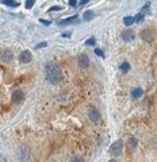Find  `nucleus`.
Here are the masks:
<instances>
[{"label": "nucleus", "mask_w": 157, "mask_h": 162, "mask_svg": "<svg viewBox=\"0 0 157 162\" xmlns=\"http://www.w3.org/2000/svg\"><path fill=\"white\" fill-rule=\"evenodd\" d=\"M134 37H136V34H134V31H133V30H130V28L123 30L122 34H121V38H122L125 42H130V41H133V39H134Z\"/></svg>", "instance_id": "5"}, {"label": "nucleus", "mask_w": 157, "mask_h": 162, "mask_svg": "<svg viewBox=\"0 0 157 162\" xmlns=\"http://www.w3.org/2000/svg\"><path fill=\"white\" fill-rule=\"evenodd\" d=\"M77 61H79V66H80L81 69H87V68L90 66V57L85 53L80 54L79 58H77Z\"/></svg>", "instance_id": "3"}, {"label": "nucleus", "mask_w": 157, "mask_h": 162, "mask_svg": "<svg viewBox=\"0 0 157 162\" xmlns=\"http://www.w3.org/2000/svg\"><path fill=\"white\" fill-rule=\"evenodd\" d=\"M48 46V42H41L38 45H35V49H42V47H46Z\"/></svg>", "instance_id": "22"}, {"label": "nucleus", "mask_w": 157, "mask_h": 162, "mask_svg": "<svg viewBox=\"0 0 157 162\" xmlns=\"http://www.w3.org/2000/svg\"><path fill=\"white\" fill-rule=\"evenodd\" d=\"M19 60H21V62H23V63H28L30 61L33 60V56H31V53H30L28 50H25V51H22V53H21Z\"/></svg>", "instance_id": "7"}, {"label": "nucleus", "mask_w": 157, "mask_h": 162, "mask_svg": "<svg viewBox=\"0 0 157 162\" xmlns=\"http://www.w3.org/2000/svg\"><path fill=\"white\" fill-rule=\"evenodd\" d=\"M12 58H14V54H12V51H11L10 49L3 50V53H1V60L6 61V62H10Z\"/></svg>", "instance_id": "9"}, {"label": "nucleus", "mask_w": 157, "mask_h": 162, "mask_svg": "<svg viewBox=\"0 0 157 162\" xmlns=\"http://www.w3.org/2000/svg\"><path fill=\"white\" fill-rule=\"evenodd\" d=\"M141 38L145 39L146 42H150V41H152V38H153V31H152L150 28H146V30H144V31L141 32Z\"/></svg>", "instance_id": "8"}, {"label": "nucleus", "mask_w": 157, "mask_h": 162, "mask_svg": "<svg viewBox=\"0 0 157 162\" xmlns=\"http://www.w3.org/2000/svg\"><path fill=\"white\" fill-rule=\"evenodd\" d=\"M42 23V25H45V26H50V23H52V22L50 20H45V19H41V20H39Z\"/></svg>", "instance_id": "23"}, {"label": "nucleus", "mask_w": 157, "mask_h": 162, "mask_svg": "<svg viewBox=\"0 0 157 162\" xmlns=\"http://www.w3.org/2000/svg\"><path fill=\"white\" fill-rule=\"evenodd\" d=\"M25 100V92L21 91V89H18L12 93V101L16 103V104H21L22 101Z\"/></svg>", "instance_id": "6"}, {"label": "nucleus", "mask_w": 157, "mask_h": 162, "mask_svg": "<svg viewBox=\"0 0 157 162\" xmlns=\"http://www.w3.org/2000/svg\"><path fill=\"white\" fill-rule=\"evenodd\" d=\"M108 162H117V161H115V159H111V161H108Z\"/></svg>", "instance_id": "28"}, {"label": "nucleus", "mask_w": 157, "mask_h": 162, "mask_svg": "<svg viewBox=\"0 0 157 162\" xmlns=\"http://www.w3.org/2000/svg\"><path fill=\"white\" fill-rule=\"evenodd\" d=\"M70 162H84V158L80 157V155H75L73 158L70 159Z\"/></svg>", "instance_id": "18"}, {"label": "nucleus", "mask_w": 157, "mask_h": 162, "mask_svg": "<svg viewBox=\"0 0 157 162\" xmlns=\"http://www.w3.org/2000/svg\"><path fill=\"white\" fill-rule=\"evenodd\" d=\"M94 18V12H92V11H85V12H84V19H85V20H90V19H92Z\"/></svg>", "instance_id": "16"}, {"label": "nucleus", "mask_w": 157, "mask_h": 162, "mask_svg": "<svg viewBox=\"0 0 157 162\" xmlns=\"http://www.w3.org/2000/svg\"><path fill=\"white\" fill-rule=\"evenodd\" d=\"M119 69L123 72V73H127V72L130 70V63L129 62H123L121 66H119Z\"/></svg>", "instance_id": "14"}, {"label": "nucleus", "mask_w": 157, "mask_h": 162, "mask_svg": "<svg viewBox=\"0 0 157 162\" xmlns=\"http://www.w3.org/2000/svg\"><path fill=\"white\" fill-rule=\"evenodd\" d=\"M144 93V91L141 88H136V89H133L131 91V97L133 99H138V97H141Z\"/></svg>", "instance_id": "11"}, {"label": "nucleus", "mask_w": 157, "mask_h": 162, "mask_svg": "<svg viewBox=\"0 0 157 162\" xmlns=\"http://www.w3.org/2000/svg\"><path fill=\"white\" fill-rule=\"evenodd\" d=\"M85 3H88V0H81V4H85Z\"/></svg>", "instance_id": "27"}, {"label": "nucleus", "mask_w": 157, "mask_h": 162, "mask_svg": "<svg viewBox=\"0 0 157 162\" xmlns=\"http://www.w3.org/2000/svg\"><path fill=\"white\" fill-rule=\"evenodd\" d=\"M88 116H90V119H91L92 122H98V120L100 119V113H99L98 108L94 106L90 107V108H88Z\"/></svg>", "instance_id": "4"}, {"label": "nucleus", "mask_w": 157, "mask_h": 162, "mask_svg": "<svg viewBox=\"0 0 157 162\" xmlns=\"http://www.w3.org/2000/svg\"><path fill=\"white\" fill-rule=\"evenodd\" d=\"M133 18H134V22L140 23V22L144 20V14H142V12H140V14H137L136 16H133Z\"/></svg>", "instance_id": "17"}, {"label": "nucleus", "mask_w": 157, "mask_h": 162, "mask_svg": "<svg viewBox=\"0 0 157 162\" xmlns=\"http://www.w3.org/2000/svg\"><path fill=\"white\" fill-rule=\"evenodd\" d=\"M129 147L131 149V150H134V149L137 147V139L136 138H130L129 139Z\"/></svg>", "instance_id": "15"}, {"label": "nucleus", "mask_w": 157, "mask_h": 162, "mask_svg": "<svg viewBox=\"0 0 157 162\" xmlns=\"http://www.w3.org/2000/svg\"><path fill=\"white\" fill-rule=\"evenodd\" d=\"M122 150H123L122 141H115L111 144V149H110V151H111V154L114 155V157H118V155L122 154Z\"/></svg>", "instance_id": "2"}, {"label": "nucleus", "mask_w": 157, "mask_h": 162, "mask_svg": "<svg viewBox=\"0 0 157 162\" xmlns=\"http://www.w3.org/2000/svg\"><path fill=\"white\" fill-rule=\"evenodd\" d=\"M45 74H46V78L53 85L58 84L60 81L63 80V72H61L60 66H57L56 63H53V62H48L45 65Z\"/></svg>", "instance_id": "1"}, {"label": "nucleus", "mask_w": 157, "mask_h": 162, "mask_svg": "<svg viewBox=\"0 0 157 162\" xmlns=\"http://www.w3.org/2000/svg\"><path fill=\"white\" fill-rule=\"evenodd\" d=\"M95 54H96V56H100L102 58H104V53H103L102 49H95Z\"/></svg>", "instance_id": "20"}, {"label": "nucleus", "mask_w": 157, "mask_h": 162, "mask_svg": "<svg viewBox=\"0 0 157 162\" xmlns=\"http://www.w3.org/2000/svg\"><path fill=\"white\" fill-rule=\"evenodd\" d=\"M70 35H72V32H70V31H65V32H63V37H64V38H69Z\"/></svg>", "instance_id": "24"}, {"label": "nucleus", "mask_w": 157, "mask_h": 162, "mask_svg": "<svg viewBox=\"0 0 157 162\" xmlns=\"http://www.w3.org/2000/svg\"><path fill=\"white\" fill-rule=\"evenodd\" d=\"M123 23H125V26H131L134 23V18L133 16H125L123 18Z\"/></svg>", "instance_id": "13"}, {"label": "nucleus", "mask_w": 157, "mask_h": 162, "mask_svg": "<svg viewBox=\"0 0 157 162\" xmlns=\"http://www.w3.org/2000/svg\"><path fill=\"white\" fill-rule=\"evenodd\" d=\"M69 4L72 6V7H76V6H77V0H69Z\"/></svg>", "instance_id": "26"}, {"label": "nucleus", "mask_w": 157, "mask_h": 162, "mask_svg": "<svg viewBox=\"0 0 157 162\" xmlns=\"http://www.w3.org/2000/svg\"><path fill=\"white\" fill-rule=\"evenodd\" d=\"M77 15H73V16H70V18H66V19H63V20H60L58 23L61 26H64V25H69V23H75V22L77 20Z\"/></svg>", "instance_id": "10"}, {"label": "nucleus", "mask_w": 157, "mask_h": 162, "mask_svg": "<svg viewBox=\"0 0 157 162\" xmlns=\"http://www.w3.org/2000/svg\"><path fill=\"white\" fill-rule=\"evenodd\" d=\"M26 8H27V10H31L33 8V6H34V0H26Z\"/></svg>", "instance_id": "19"}, {"label": "nucleus", "mask_w": 157, "mask_h": 162, "mask_svg": "<svg viewBox=\"0 0 157 162\" xmlns=\"http://www.w3.org/2000/svg\"><path fill=\"white\" fill-rule=\"evenodd\" d=\"M95 42H96V41H95L94 38H90V39H87V41H85V45H87V46H90V45L94 46V45H95Z\"/></svg>", "instance_id": "21"}, {"label": "nucleus", "mask_w": 157, "mask_h": 162, "mask_svg": "<svg viewBox=\"0 0 157 162\" xmlns=\"http://www.w3.org/2000/svg\"><path fill=\"white\" fill-rule=\"evenodd\" d=\"M3 4H6V6H8V7H18L19 6V3L18 1H15V0H0Z\"/></svg>", "instance_id": "12"}, {"label": "nucleus", "mask_w": 157, "mask_h": 162, "mask_svg": "<svg viewBox=\"0 0 157 162\" xmlns=\"http://www.w3.org/2000/svg\"><path fill=\"white\" fill-rule=\"evenodd\" d=\"M60 10H63V7L61 6H56V7H52L49 11H60Z\"/></svg>", "instance_id": "25"}]
</instances>
